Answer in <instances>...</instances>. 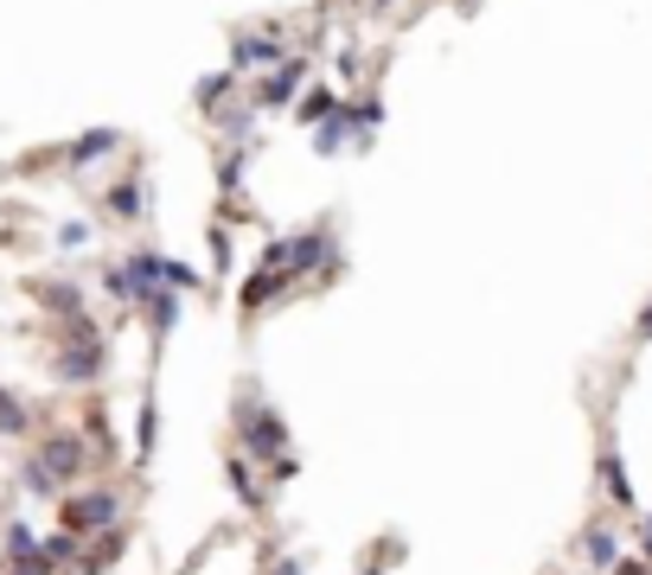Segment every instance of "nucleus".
<instances>
[{
	"mask_svg": "<svg viewBox=\"0 0 652 575\" xmlns=\"http://www.w3.org/2000/svg\"><path fill=\"white\" fill-rule=\"evenodd\" d=\"M90 467H97V461H90V442H83L78 428H52V435H39V442L27 447V461H20V493L52 498L58 505Z\"/></svg>",
	"mask_w": 652,
	"mask_h": 575,
	"instance_id": "1",
	"label": "nucleus"
},
{
	"mask_svg": "<svg viewBox=\"0 0 652 575\" xmlns=\"http://www.w3.org/2000/svg\"><path fill=\"white\" fill-rule=\"evenodd\" d=\"M231 447L237 454H250L262 473L275 467L282 454H294V435H288L282 410L269 403L262 391H237V410H231Z\"/></svg>",
	"mask_w": 652,
	"mask_h": 575,
	"instance_id": "2",
	"label": "nucleus"
},
{
	"mask_svg": "<svg viewBox=\"0 0 652 575\" xmlns=\"http://www.w3.org/2000/svg\"><path fill=\"white\" fill-rule=\"evenodd\" d=\"M109 371V333H97V320H52V377L71 391H90Z\"/></svg>",
	"mask_w": 652,
	"mask_h": 575,
	"instance_id": "3",
	"label": "nucleus"
},
{
	"mask_svg": "<svg viewBox=\"0 0 652 575\" xmlns=\"http://www.w3.org/2000/svg\"><path fill=\"white\" fill-rule=\"evenodd\" d=\"M116 524H129V498H122L116 480H83V486H71L58 498V531H78L83 544L116 531Z\"/></svg>",
	"mask_w": 652,
	"mask_h": 575,
	"instance_id": "4",
	"label": "nucleus"
},
{
	"mask_svg": "<svg viewBox=\"0 0 652 575\" xmlns=\"http://www.w3.org/2000/svg\"><path fill=\"white\" fill-rule=\"evenodd\" d=\"M257 262L288 269L294 282H308V275H340V243H333L327 224H313V231H294V236H269Z\"/></svg>",
	"mask_w": 652,
	"mask_h": 575,
	"instance_id": "5",
	"label": "nucleus"
},
{
	"mask_svg": "<svg viewBox=\"0 0 652 575\" xmlns=\"http://www.w3.org/2000/svg\"><path fill=\"white\" fill-rule=\"evenodd\" d=\"M294 288H301V282H294L288 269H269V262H257V269H250V275L237 282V307H243V314L257 320L262 307H275V301H288Z\"/></svg>",
	"mask_w": 652,
	"mask_h": 575,
	"instance_id": "6",
	"label": "nucleus"
},
{
	"mask_svg": "<svg viewBox=\"0 0 652 575\" xmlns=\"http://www.w3.org/2000/svg\"><path fill=\"white\" fill-rule=\"evenodd\" d=\"M308 78H313L308 58H282L275 71H262V83L250 90V103H257V109H282V103H294V97L308 90Z\"/></svg>",
	"mask_w": 652,
	"mask_h": 575,
	"instance_id": "7",
	"label": "nucleus"
},
{
	"mask_svg": "<svg viewBox=\"0 0 652 575\" xmlns=\"http://www.w3.org/2000/svg\"><path fill=\"white\" fill-rule=\"evenodd\" d=\"M282 32H237L231 39V71L237 78H250V71H275L282 64Z\"/></svg>",
	"mask_w": 652,
	"mask_h": 575,
	"instance_id": "8",
	"label": "nucleus"
},
{
	"mask_svg": "<svg viewBox=\"0 0 652 575\" xmlns=\"http://www.w3.org/2000/svg\"><path fill=\"white\" fill-rule=\"evenodd\" d=\"M224 480H231V498L243 505V512H262V498H269V486H262V467L250 461V454H224Z\"/></svg>",
	"mask_w": 652,
	"mask_h": 575,
	"instance_id": "9",
	"label": "nucleus"
},
{
	"mask_svg": "<svg viewBox=\"0 0 652 575\" xmlns=\"http://www.w3.org/2000/svg\"><path fill=\"white\" fill-rule=\"evenodd\" d=\"M122 282H129V301L141 307V301H154L160 288H167V256H154V250H141V256L122 262Z\"/></svg>",
	"mask_w": 652,
	"mask_h": 575,
	"instance_id": "10",
	"label": "nucleus"
},
{
	"mask_svg": "<svg viewBox=\"0 0 652 575\" xmlns=\"http://www.w3.org/2000/svg\"><path fill=\"white\" fill-rule=\"evenodd\" d=\"M116 148H122V134H116V129H83L78 141L64 148V167H71V173H90V167H97V160H109Z\"/></svg>",
	"mask_w": 652,
	"mask_h": 575,
	"instance_id": "11",
	"label": "nucleus"
},
{
	"mask_svg": "<svg viewBox=\"0 0 652 575\" xmlns=\"http://www.w3.org/2000/svg\"><path fill=\"white\" fill-rule=\"evenodd\" d=\"M78 435L90 442V461H122V442H116V422H109L103 403H90V410H83Z\"/></svg>",
	"mask_w": 652,
	"mask_h": 575,
	"instance_id": "12",
	"label": "nucleus"
},
{
	"mask_svg": "<svg viewBox=\"0 0 652 575\" xmlns=\"http://www.w3.org/2000/svg\"><path fill=\"white\" fill-rule=\"evenodd\" d=\"M582 563L608 575L621 563V531H614V524H589V531H582Z\"/></svg>",
	"mask_w": 652,
	"mask_h": 575,
	"instance_id": "13",
	"label": "nucleus"
},
{
	"mask_svg": "<svg viewBox=\"0 0 652 575\" xmlns=\"http://www.w3.org/2000/svg\"><path fill=\"white\" fill-rule=\"evenodd\" d=\"M595 480H601V498L608 505H633V480H626V461L614 454V447H601V461H595Z\"/></svg>",
	"mask_w": 652,
	"mask_h": 575,
	"instance_id": "14",
	"label": "nucleus"
},
{
	"mask_svg": "<svg viewBox=\"0 0 652 575\" xmlns=\"http://www.w3.org/2000/svg\"><path fill=\"white\" fill-rule=\"evenodd\" d=\"M32 301L52 320H78L83 314V288L78 282H32Z\"/></svg>",
	"mask_w": 652,
	"mask_h": 575,
	"instance_id": "15",
	"label": "nucleus"
},
{
	"mask_svg": "<svg viewBox=\"0 0 652 575\" xmlns=\"http://www.w3.org/2000/svg\"><path fill=\"white\" fill-rule=\"evenodd\" d=\"M141 320H148V340L167 345V340H173V326H180V294H173V288H160L154 301H141Z\"/></svg>",
	"mask_w": 652,
	"mask_h": 575,
	"instance_id": "16",
	"label": "nucleus"
},
{
	"mask_svg": "<svg viewBox=\"0 0 652 575\" xmlns=\"http://www.w3.org/2000/svg\"><path fill=\"white\" fill-rule=\"evenodd\" d=\"M333 115H340V97H333L327 83H308V90L294 97V122H301V129H320V122H333Z\"/></svg>",
	"mask_w": 652,
	"mask_h": 575,
	"instance_id": "17",
	"label": "nucleus"
},
{
	"mask_svg": "<svg viewBox=\"0 0 652 575\" xmlns=\"http://www.w3.org/2000/svg\"><path fill=\"white\" fill-rule=\"evenodd\" d=\"M39 537H46V531H39L32 518H7V524H0V563H20V556H39Z\"/></svg>",
	"mask_w": 652,
	"mask_h": 575,
	"instance_id": "18",
	"label": "nucleus"
},
{
	"mask_svg": "<svg viewBox=\"0 0 652 575\" xmlns=\"http://www.w3.org/2000/svg\"><path fill=\"white\" fill-rule=\"evenodd\" d=\"M0 442H32V410L20 391L0 384Z\"/></svg>",
	"mask_w": 652,
	"mask_h": 575,
	"instance_id": "19",
	"label": "nucleus"
},
{
	"mask_svg": "<svg viewBox=\"0 0 652 575\" xmlns=\"http://www.w3.org/2000/svg\"><path fill=\"white\" fill-rule=\"evenodd\" d=\"M141 205H148V192H141V173H129V180H116L103 192V211L109 218H122V224H134L141 218Z\"/></svg>",
	"mask_w": 652,
	"mask_h": 575,
	"instance_id": "20",
	"label": "nucleus"
},
{
	"mask_svg": "<svg viewBox=\"0 0 652 575\" xmlns=\"http://www.w3.org/2000/svg\"><path fill=\"white\" fill-rule=\"evenodd\" d=\"M39 549H46V563H52L58 575H71L83 563V537H78V531H46V537H39Z\"/></svg>",
	"mask_w": 652,
	"mask_h": 575,
	"instance_id": "21",
	"label": "nucleus"
},
{
	"mask_svg": "<svg viewBox=\"0 0 652 575\" xmlns=\"http://www.w3.org/2000/svg\"><path fill=\"white\" fill-rule=\"evenodd\" d=\"M160 447V403L154 396H141V416H134V467H148Z\"/></svg>",
	"mask_w": 652,
	"mask_h": 575,
	"instance_id": "22",
	"label": "nucleus"
},
{
	"mask_svg": "<svg viewBox=\"0 0 652 575\" xmlns=\"http://www.w3.org/2000/svg\"><path fill=\"white\" fill-rule=\"evenodd\" d=\"M237 83H243V78H237L231 64H224V71H211V78L199 83L192 97H199V109H205V115H218V109H224V103H231V97H237Z\"/></svg>",
	"mask_w": 652,
	"mask_h": 575,
	"instance_id": "23",
	"label": "nucleus"
},
{
	"mask_svg": "<svg viewBox=\"0 0 652 575\" xmlns=\"http://www.w3.org/2000/svg\"><path fill=\"white\" fill-rule=\"evenodd\" d=\"M345 148H352V134H345V122H340V115L313 129V154H345Z\"/></svg>",
	"mask_w": 652,
	"mask_h": 575,
	"instance_id": "24",
	"label": "nucleus"
},
{
	"mask_svg": "<svg viewBox=\"0 0 652 575\" xmlns=\"http://www.w3.org/2000/svg\"><path fill=\"white\" fill-rule=\"evenodd\" d=\"M167 288H173V294H192V288H205V275H199V269H192V262L167 256Z\"/></svg>",
	"mask_w": 652,
	"mask_h": 575,
	"instance_id": "25",
	"label": "nucleus"
},
{
	"mask_svg": "<svg viewBox=\"0 0 652 575\" xmlns=\"http://www.w3.org/2000/svg\"><path fill=\"white\" fill-rule=\"evenodd\" d=\"M90 218H71V224H58V250H90Z\"/></svg>",
	"mask_w": 652,
	"mask_h": 575,
	"instance_id": "26",
	"label": "nucleus"
},
{
	"mask_svg": "<svg viewBox=\"0 0 652 575\" xmlns=\"http://www.w3.org/2000/svg\"><path fill=\"white\" fill-rule=\"evenodd\" d=\"M243 160H250V148H231V154L218 160V185H224V192H237V180H243Z\"/></svg>",
	"mask_w": 652,
	"mask_h": 575,
	"instance_id": "27",
	"label": "nucleus"
},
{
	"mask_svg": "<svg viewBox=\"0 0 652 575\" xmlns=\"http://www.w3.org/2000/svg\"><path fill=\"white\" fill-rule=\"evenodd\" d=\"M0 575H58V569L46 563V549H39V556H20V563H0Z\"/></svg>",
	"mask_w": 652,
	"mask_h": 575,
	"instance_id": "28",
	"label": "nucleus"
},
{
	"mask_svg": "<svg viewBox=\"0 0 652 575\" xmlns=\"http://www.w3.org/2000/svg\"><path fill=\"white\" fill-rule=\"evenodd\" d=\"M103 294H109V301H122V307H134V301H129V282H122V262H116V269H103Z\"/></svg>",
	"mask_w": 652,
	"mask_h": 575,
	"instance_id": "29",
	"label": "nucleus"
},
{
	"mask_svg": "<svg viewBox=\"0 0 652 575\" xmlns=\"http://www.w3.org/2000/svg\"><path fill=\"white\" fill-rule=\"evenodd\" d=\"M608 575H652V563H646V556H621Z\"/></svg>",
	"mask_w": 652,
	"mask_h": 575,
	"instance_id": "30",
	"label": "nucleus"
},
{
	"mask_svg": "<svg viewBox=\"0 0 652 575\" xmlns=\"http://www.w3.org/2000/svg\"><path fill=\"white\" fill-rule=\"evenodd\" d=\"M211 256H218V269H231V236L211 231Z\"/></svg>",
	"mask_w": 652,
	"mask_h": 575,
	"instance_id": "31",
	"label": "nucleus"
},
{
	"mask_svg": "<svg viewBox=\"0 0 652 575\" xmlns=\"http://www.w3.org/2000/svg\"><path fill=\"white\" fill-rule=\"evenodd\" d=\"M640 556H646V563H652V512H646V518H640Z\"/></svg>",
	"mask_w": 652,
	"mask_h": 575,
	"instance_id": "32",
	"label": "nucleus"
},
{
	"mask_svg": "<svg viewBox=\"0 0 652 575\" xmlns=\"http://www.w3.org/2000/svg\"><path fill=\"white\" fill-rule=\"evenodd\" d=\"M308 569V556H282V563H275V575H301Z\"/></svg>",
	"mask_w": 652,
	"mask_h": 575,
	"instance_id": "33",
	"label": "nucleus"
},
{
	"mask_svg": "<svg viewBox=\"0 0 652 575\" xmlns=\"http://www.w3.org/2000/svg\"><path fill=\"white\" fill-rule=\"evenodd\" d=\"M640 340H652V307H646V314H640Z\"/></svg>",
	"mask_w": 652,
	"mask_h": 575,
	"instance_id": "34",
	"label": "nucleus"
},
{
	"mask_svg": "<svg viewBox=\"0 0 652 575\" xmlns=\"http://www.w3.org/2000/svg\"><path fill=\"white\" fill-rule=\"evenodd\" d=\"M359 575H384V569H359Z\"/></svg>",
	"mask_w": 652,
	"mask_h": 575,
	"instance_id": "35",
	"label": "nucleus"
}]
</instances>
